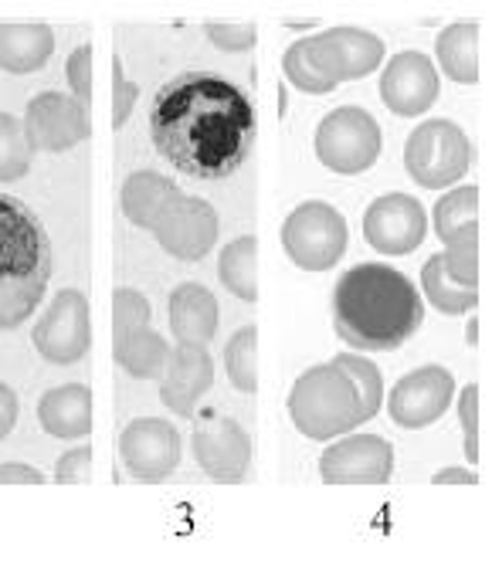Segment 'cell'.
Listing matches in <instances>:
<instances>
[{"mask_svg": "<svg viewBox=\"0 0 492 566\" xmlns=\"http://www.w3.org/2000/svg\"><path fill=\"white\" fill-rule=\"evenodd\" d=\"M255 106L241 85L190 69L164 82L150 106L157 153L197 180L231 177L255 146Z\"/></svg>", "mask_w": 492, "mask_h": 566, "instance_id": "1", "label": "cell"}, {"mask_svg": "<svg viewBox=\"0 0 492 566\" xmlns=\"http://www.w3.org/2000/svg\"><path fill=\"white\" fill-rule=\"evenodd\" d=\"M425 319V302L411 279L390 265L364 262L336 282L333 329L360 353L405 346Z\"/></svg>", "mask_w": 492, "mask_h": 566, "instance_id": "2", "label": "cell"}, {"mask_svg": "<svg viewBox=\"0 0 492 566\" xmlns=\"http://www.w3.org/2000/svg\"><path fill=\"white\" fill-rule=\"evenodd\" d=\"M52 279V241L28 203L0 193V333L18 329Z\"/></svg>", "mask_w": 492, "mask_h": 566, "instance_id": "3", "label": "cell"}, {"mask_svg": "<svg viewBox=\"0 0 492 566\" xmlns=\"http://www.w3.org/2000/svg\"><path fill=\"white\" fill-rule=\"evenodd\" d=\"M384 62V41L360 28H329L316 38L292 41L282 69L285 78L310 95H326L339 82L367 78Z\"/></svg>", "mask_w": 492, "mask_h": 566, "instance_id": "4", "label": "cell"}, {"mask_svg": "<svg viewBox=\"0 0 492 566\" xmlns=\"http://www.w3.org/2000/svg\"><path fill=\"white\" fill-rule=\"evenodd\" d=\"M289 418H292L295 431L313 441H329V438L347 434L367 421L357 384L336 364L310 367L292 384Z\"/></svg>", "mask_w": 492, "mask_h": 566, "instance_id": "5", "label": "cell"}, {"mask_svg": "<svg viewBox=\"0 0 492 566\" xmlns=\"http://www.w3.org/2000/svg\"><path fill=\"white\" fill-rule=\"evenodd\" d=\"M472 164V143L452 119L421 123L405 146V170L415 184L428 190L452 187L465 177Z\"/></svg>", "mask_w": 492, "mask_h": 566, "instance_id": "6", "label": "cell"}, {"mask_svg": "<svg viewBox=\"0 0 492 566\" xmlns=\"http://www.w3.org/2000/svg\"><path fill=\"white\" fill-rule=\"evenodd\" d=\"M282 248L306 272L333 269L347 251V221L323 200L300 203L282 224Z\"/></svg>", "mask_w": 492, "mask_h": 566, "instance_id": "7", "label": "cell"}, {"mask_svg": "<svg viewBox=\"0 0 492 566\" xmlns=\"http://www.w3.org/2000/svg\"><path fill=\"white\" fill-rule=\"evenodd\" d=\"M384 136L377 119L367 109L343 106L333 109L316 129V157L333 174H364L377 164Z\"/></svg>", "mask_w": 492, "mask_h": 566, "instance_id": "8", "label": "cell"}, {"mask_svg": "<svg viewBox=\"0 0 492 566\" xmlns=\"http://www.w3.org/2000/svg\"><path fill=\"white\" fill-rule=\"evenodd\" d=\"M193 458L205 469L208 479L221 485H238L244 482L252 469V438L234 418L224 415H201L193 421Z\"/></svg>", "mask_w": 492, "mask_h": 566, "instance_id": "9", "label": "cell"}, {"mask_svg": "<svg viewBox=\"0 0 492 566\" xmlns=\"http://www.w3.org/2000/svg\"><path fill=\"white\" fill-rule=\"evenodd\" d=\"M38 353L55 367H72L92 346V323H88V298L78 289H62L52 308L34 326Z\"/></svg>", "mask_w": 492, "mask_h": 566, "instance_id": "10", "label": "cell"}, {"mask_svg": "<svg viewBox=\"0 0 492 566\" xmlns=\"http://www.w3.org/2000/svg\"><path fill=\"white\" fill-rule=\"evenodd\" d=\"M21 123L34 153H65L92 136L88 109L78 98L62 92H38L28 102V113Z\"/></svg>", "mask_w": 492, "mask_h": 566, "instance_id": "11", "label": "cell"}, {"mask_svg": "<svg viewBox=\"0 0 492 566\" xmlns=\"http://www.w3.org/2000/svg\"><path fill=\"white\" fill-rule=\"evenodd\" d=\"M218 234H221L218 211L208 200L187 197V193H180L154 224L157 244L180 262H201L218 244Z\"/></svg>", "mask_w": 492, "mask_h": 566, "instance_id": "12", "label": "cell"}, {"mask_svg": "<svg viewBox=\"0 0 492 566\" xmlns=\"http://www.w3.org/2000/svg\"><path fill=\"white\" fill-rule=\"evenodd\" d=\"M428 234V214L421 200L408 193H384L377 197L364 214V238L374 251L398 259V254L415 251Z\"/></svg>", "mask_w": 492, "mask_h": 566, "instance_id": "13", "label": "cell"}, {"mask_svg": "<svg viewBox=\"0 0 492 566\" xmlns=\"http://www.w3.org/2000/svg\"><path fill=\"white\" fill-rule=\"evenodd\" d=\"M456 394V380L446 367H418L415 374L401 377L398 387L387 397L390 421L405 431H421L435 424L449 410Z\"/></svg>", "mask_w": 492, "mask_h": 566, "instance_id": "14", "label": "cell"}, {"mask_svg": "<svg viewBox=\"0 0 492 566\" xmlns=\"http://www.w3.org/2000/svg\"><path fill=\"white\" fill-rule=\"evenodd\" d=\"M119 458L133 479L164 482L180 465V434L170 421L139 418L119 438Z\"/></svg>", "mask_w": 492, "mask_h": 566, "instance_id": "15", "label": "cell"}, {"mask_svg": "<svg viewBox=\"0 0 492 566\" xmlns=\"http://www.w3.org/2000/svg\"><path fill=\"white\" fill-rule=\"evenodd\" d=\"M394 472V451L380 434L343 438L320 458L326 485H384Z\"/></svg>", "mask_w": 492, "mask_h": 566, "instance_id": "16", "label": "cell"}, {"mask_svg": "<svg viewBox=\"0 0 492 566\" xmlns=\"http://www.w3.org/2000/svg\"><path fill=\"white\" fill-rule=\"evenodd\" d=\"M441 95L438 69L421 51H401L380 72V98L398 116H425Z\"/></svg>", "mask_w": 492, "mask_h": 566, "instance_id": "17", "label": "cell"}, {"mask_svg": "<svg viewBox=\"0 0 492 566\" xmlns=\"http://www.w3.org/2000/svg\"><path fill=\"white\" fill-rule=\"evenodd\" d=\"M160 380H164L160 400L174 410V415L187 418L197 407V400H201L214 384V359L205 346L177 343L174 356H170V367Z\"/></svg>", "mask_w": 492, "mask_h": 566, "instance_id": "18", "label": "cell"}, {"mask_svg": "<svg viewBox=\"0 0 492 566\" xmlns=\"http://www.w3.org/2000/svg\"><path fill=\"white\" fill-rule=\"evenodd\" d=\"M221 308L211 289L184 282L170 292V333L177 343L190 346H208L218 333Z\"/></svg>", "mask_w": 492, "mask_h": 566, "instance_id": "19", "label": "cell"}, {"mask_svg": "<svg viewBox=\"0 0 492 566\" xmlns=\"http://www.w3.org/2000/svg\"><path fill=\"white\" fill-rule=\"evenodd\" d=\"M38 421L52 438H85L92 431V390L85 384H65L48 390L38 400Z\"/></svg>", "mask_w": 492, "mask_h": 566, "instance_id": "20", "label": "cell"}, {"mask_svg": "<svg viewBox=\"0 0 492 566\" xmlns=\"http://www.w3.org/2000/svg\"><path fill=\"white\" fill-rule=\"evenodd\" d=\"M55 55V31L48 24H0V69L34 75Z\"/></svg>", "mask_w": 492, "mask_h": 566, "instance_id": "21", "label": "cell"}, {"mask_svg": "<svg viewBox=\"0 0 492 566\" xmlns=\"http://www.w3.org/2000/svg\"><path fill=\"white\" fill-rule=\"evenodd\" d=\"M177 197H180V187L170 177H164L157 170H139L123 184V214L136 228L154 231L160 214L170 208Z\"/></svg>", "mask_w": 492, "mask_h": 566, "instance_id": "22", "label": "cell"}, {"mask_svg": "<svg viewBox=\"0 0 492 566\" xmlns=\"http://www.w3.org/2000/svg\"><path fill=\"white\" fill-rule=\"evenodd\" d=\"M116 364L136 377V380H160L170 367V356H174V346L154 333L150 326H143V329H133L129 336H119L116 346Z\"/></svg>", "mask_w": 492, "mask_h": 566, "instance_id": "23", "label": "cell"}, {"mask_svg": "<svg viewBox=\"0 0 492 566\" xmlns=\"http://www.w3.org/2000/svg\"><path fill=\"white\" fill-rule=\"evenodd\" d=\"M435 59L438 69L446 72L459 85L479 82V24H449L435 41Z\"/></svg>", "mask_w": 492, "mask_h": 566, "instance_id": "24", "label": "cell"}, {"mask_svg": "<svg viewBox=\"0 0 492 566\" xmlns=\"http://www.w3.org/2000/svg\"><path fill=\"white\" fill-rule=\"evenodd\" d=\"M218 275L231 295L255 302L259 298V238L244 234L231 241L218 259Z\"/></svg>", "mask_w": 492, "mask_h": 566, "instance_id": "25", "label": "cell"}, {"mask_svg": "<svg viewBox=\"0 0 492 566\" xmlns=\"http://www.w3.org/2000/svg\"><path fill=\"white\" fill-rule=\"evenodd\" d=\"M421 289L428 295V302L438 308L441 316H462L472 313L479 305V289H465L459 285L449 272H446V259L441 254H431L421 269Z\"/></svg>", "mask_w": 492, "mask_h": 566, "instance_id": "26", "label": "cell"}, {"mask_svg": "<svg viewBox=\"0 0 492 566\" xmlns=\"http://www.w3.org/2000/svg\"><path fill=\"white\" fill-rule=\"evenodd\" d=\"M224 367L238 390H244V394L259 390V329L255 326H244L228 339Z\"/></svg>", "mask_w": 492, "mask_h": 566, "instance_id": "27", "label": "cell"}, {"mask_svg": "<svg viewBox=\"0 0 492 566\" xmlns=\"http://www.w3.org/2000/svg\"><path fill=\"white\" fill-rule=\"evenodd\" d=\"M34 149L28 143L24 123L11 113H0V184L28 177Z\"/></svg>", "mask_w": 492, "mask_h": 566, "instance_id": "28", "label": "cell"}, {"mask_svg": "<svg viewBox=\"0 0 492 566\" xmlns=\"http://www.w3.org/2000/svg\"><path fill=\"white\" fill-rule=\"evenodd\" d=\"M446 272L465 285V289H479V221L465 224L462 231H456L446 241Z\"/></svg>", "mask_w": 492, "mask_h": 566, "instance_id": "29", "label": "cell"}, {"mask_svg": "<svg viewBox=\"0 0 492 566\" xmlns=\"http://www.w3.org/2000/svg\"><path fill=\"white\" fill-rule=\"evenodd\" d=\"M472 221H479V187H459L435 203V234L441 241H449Z\"/></svg>", "mask_w": 492, "mask_h": 566, "instance_id": "30", "label": "cell"}, {"mask_svg": "<svg viewBox=\"0 0 492 566\" xmlns=\"http://www.w3.org/2000/svg\"><path fill=\"white\" fill-rule=\"evenodd\" d=\"M333 364L343 367L350 374V380L357 384L360 390V400H364V415L367 421L380 410V394H384V380H380V367H374L367 356H357V353H339L333 356Z\"/></svg>", "mask_w": 492, "mask_h": 566, "instance_id": "31", "label": "cell"}, {"mask_svg": "<svg viewBox=\"0 0 492 566\" xmlns=\"http://www.w3.org/2000/svg\"><path fill=\"white\" fill-rule=\"evenodd\" d=\"M150 326V302L133 289L113 292V339L129 336L133 329Z\"/></svg>", "mask_w": 492, "mask_h": 566, "instance_id": "32", "label": "cell"}, {"mask_svg": "<svg viewBox=\"0 0 492 566\" xmlns=\"http://www.w3.org/2000/svg\"><path fill=\"white\" fill-rule=\"evenodd\" d=\"M69 85H72V98H78L88 109V102H92V44H82L69 55Z\"/></svg>", "mask_w": 492, "mask_h": 566, "instance_id": "33", "label": "cell"}, {"mask_svg": "<svg viewBox=\"0 0 492 566\" xmlns=\"http://www.w3.org/2000/svg\"><path fill=\"white\" fill-rule=\"evenodd\" d=\"M136 95H139L136 82H129L126 72H123V62L113 59V126L116 129L126 126V119H129V113L136 106Z\"/></svg>", "mask_w": 492, "mask_h": 566, "instance_id": "34", "label": "cell"}, {"mask_svg": "<svg viewBox=\"0 0 492 566\" xmlns=\"http://www.w3.org/2000/svg\"><path fill=\"white\" fill-rule=\"evenodd\" d=\"M459 421H462V431H465V454L475 465L479 461V387L469 384L462 390V400H459Z\"/></svg>", "mask_w": 492, "mask_h": 566, "instance_id": "35", "label": "cell"}, {"mask_svg": "<svg viewBox=\"0 0 492 566\" xmlns=\"http://www.w3.org/2000/svg\"><path fill=\"white\" fill-rule=\"evenodd\" d=\"M92 479V448H72L69 454H62V461L55 465V482L59 485H85Z\"/></svg>", "mask_w": 492, "mask_h": 566, "instance_id": "36", "label": "cell"}, {"mask_svg": "<svg viewBox=\"0 0 492 566\" xmlns=\"http://www.w3.org/2000/svg\"><path fill=\"white\" fill-rule=\"evenodd\" d=\"M211 44L221 51H249L255 48V24H208L205 28Z\"/></svg>", "mask_w": 492, "mask_h": 566, "instance_id": "37", "label": "cell"}, {"mask_svg": "<svg viewBox=\"0 0 492 566\" xmlns=\"http://www.w3.org/2000/svg\"><path fill=\"white\" fill-rule=\"evenodd\" d=\"M44 475L31 465H21V461H8L0 465V485H41Z\"/></svg>", "mask_w": 492, "mask_h": 566, "instance_id": "38", "label": "cell"}, {"mask_svg": "<svg viewBox=\"0 0 492 566\" xmlns=\"http://www.w3.org/2000/svg\"><path fill=\"white\" fill-rule=\"evenodd\" d=\"M14 421H18V394L8 384H0V438L11 434Z\"/></svg>", "mask_w": 492, "mask_h": 566, "instance_id": "39", "label": "cell"}, {"mask_svg": "<svg viewBox=\"0 0 492 566\" xmlns=\"http://www.w3.org/2000/svg\"><path fill=\"white\" fill-rule=\"evenodd\" d=\"M479 475L472 469H446L435 475V485H475Z\"/></svg>", "mask_w": 492, "mask_h": 566, "instance_id": "40", "label": "cell"}, {"mask_svg": "<svg viewBox=\"0 0 492 566\" xmlns=\"http://www.w3.org/2000/svg\"><path fill=\"white\" fill-rule=\"evenodd\" d=\"M469 343H472V346H475V343H479V339H475V319H472V323H469Z\"/></svg>", "mask_w": 492, "mask_h": 566, "instance_id": "41", "label": "cell"}]
</instances>
